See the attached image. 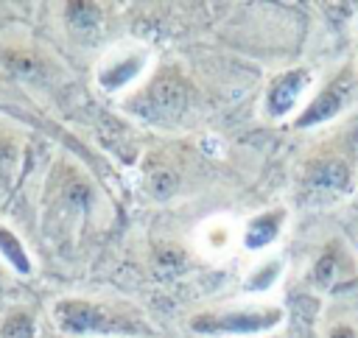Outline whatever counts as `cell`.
Listing matches in <instances>:
<instances>
[{
  "mask_svg": "<svg viewBox=\"0 0 358 338\" xmlns=\"http://www.w3.org/2000/svg\"><path fill=\"white\" fill-rule=\"evenodd\" d=\"M50 321L67 338H117L140 332L134 316L123 307L87 299V296H59L50 302Z\"/></svg>",
  "mask_w": 358,
  "mask_h": 338,
  "instance_id": "6da1fadb",
  "label": "cell"
},
{
  "mask_svg": "<svg viewBox=\"0 0 358 338\" xmlns=\"http://www.w3.org/2000/svg\"><path fill=\"white\" fill-rule=\"evenodd\" d=\"M185 98H187L185 81L173 70H159L143 89H137L126 101V109L145 120H168L171 115H179Z\"/></svg>",
  "mask_w": 358,
  "mask_h": 338,
  "instance_id": "7a4b0ae2",
  "label": "cell"
},
{
  "mask_svg": "<svg viewBox=\"0 0 358 338\" xmlns=\"http://www.w3.org/2000/svg\"><path fill=\"white\" fill-rule=\"evenodd\" d=\"M282 321L280 307L263 310H224V313H199L190 318V327L201 335H255L277 327Z\"/></svg>",
  "mask_w": 358,
  "mask_h": 338,
  "instance_id": "3957f363",
  "label": "cell"
},
{
  "mask_svg": "<svg viewBox=\"0 0 358 338\" xmlns=\"http://www.w3.org/2000/svg\"><path fill=\"white\" fill-rule=\"evenodd\" d=\"M28 165V134L6 112H0V215L3 204L14 196Z\"/></svg>",
  "mask_w": 358,
  "mask_h": 338,
  "instance_id": "277c9868",
  "label": "cell"
},
{
  "mask_svg": "<svg viewBox=\"0 0 358 338\" xmlns=\"http://www.w3.org/2000/svg\"><path fill=\"white\" fill-rule=\"evenodd\" d=\"M145 59H148V53L143 47H115L98 61L95 84L103 92H120L143 73Z\"/></svg>",
  "mask_w": 358,
  "mask_h": 338,
  "instance_id": "5b68a950",
  "label": "cell"
},
{
  "mask_svg": "<svg viewBox=\"0 0 358 338\" xmlns=\"http://www.w3.org/2000/svg\"><path fill=\"white\" fill-rule=\"evenodd\" d=\"M308 78H310V73L302 70V67L277 75V78L268 84V92H266V112H268L271 117H285V115L296 106L299 95L305 92Z\"/></svg>",
  "mask_w": 358,
  "mask_h": 338,
  "instance_id": "8992f818",
  "label": "cell"
},
{
  "mask_svg": "<svg viewBox=\"0 0 358 338\" xmlns=\"http://www.w3.org/2000/svg\"><path fill=\"white\" fill-rule=\"evenodd\" d=\"M0 263L17 277V279H28L34 277L36 271V263H34V254L25 243V237L17 232L14 223H8L3 215H0Z\"/></svg>",
  "mask_w": 358,
  "mask_h": 338,
  "instance_id": "52a82bcc",
  "label": "cell"
},
{
  "mask_svg": "<svg viewBox=\"0 0 358 338\" xmlns=\"http://www.w3.org/2000/svg\"><path fill=\"white\" fill-rule=\"evenodd\" d=\"M344 101H347V84L333 81L330 87H324V89L305 106V112L296 117V128H310V126H316V123H324V120L336 117V115L341 112Z\"/></svg>",
  "mask_w": 358,
  "mask_h": 338,
  "instance_id": "ba28073f",
  "label": "cell"
},
{
  "mask_svg": "<svg viewBox=\"0 0 358 338\" xmlns=\"http://www.w3.org/2000/svg\"><path fill=\"white\" fill-rule=\"evenodd\" d=\"M0 338H39V316L25 302L0 307Z\"/></svg>",
  "mask_w": 358,
  "mask_h": 338,
  "instance_id": "9c48e42d",
  "label": "cell"
},
{
  "mask_svg": "<svg viewBox=\"0 0 358 338\" xmlns=\"http://www.w3.org/2000/svg\"><path fill=\"white\" fill-rule=\"evenodd\" d=\"M62 22L73 36H92L103 22V6L90 0L62 3Z\"/></svg>",
  "mask_w": 358,
  "mask_h": 338,
  "instance_id": "30bf717a",
  "label": "cell"
},
{
  "mask_svg": "<svg viewBox=\"0 0 358 338\" xmlns=\"http://www.w3.org/2000/svg\"><path fill=\"white\" fill-rule=\"evenodd\" d=\"M282 221H285V210L282 207H274V210H266L260 215H255L246 229H243V246L249 251H260L266 249L268 243L277 240L280 229H282Z\"/></svg>",
  "mask_w": 358,
  "mask_h": 338,
  "instance_id": "8fae6325",
  "label": "cell"
},
{
  "mask_svg": "<svg viewBox=\"0 0 358 338\" xmlns=\"http://www.w3.org/2000/svg\"><path fill=\"white\" fill-rule=\"evenodd\" d=\"M313 182L316 184H324V187H344L347 184V168L336 159H327V162H319L313 168Z\"/></svg>",
  "mask_w": 358,
  "mask_h": 338,
  "instance_id": "7c38bea8",
  "label": "cell"
},
{
  "mask_svg": "<svg viewBox=\"0 0 358 338\" xmlns=\"http://www.w3.org/2000/svg\"><path fill=\"white\" fill-rule=\"evenodd\" d=\"M280 271H282V263L280 260H268V263H263L257 271H252L249 274V279H246V291H266V288H271V282L280 277Z\"/></svg>",
  "mask_w": 358,
  "mask_h": 338,
  "instance_id": "4fadbf2b",
  "label": "cell"
},
{
  "mask_svg": "<svg viewBox=\"0 0 358 338\" xmlns=\"http://www.w3.org/2000/svg\"><path fill=\"white\" fill-rule=\"evenodd\" d=\"M333 277H336V251L327 249V251L319 257V263L313 265V279H316L319 285H330Z\"/></svg>",
  "mask_w": 358,
  "mask_h": 338,
  "instance_id": "5bb4252c",
  "label": "cell"
},
{
  "mask_svg": "<svg viewBox=\"0 0 358 338\" xmlns=\"http://www.w3.org/2000/svg\"><path fill=\"white\" fill-rule=\"evenodd\" d=\"M173 184H176V179H173L168 170H157V173H151V179H148L151 193L159 196V198H168V193L173 190Z\"/></svg>",
  "mask_w": 358,
  "mask_h": 338,
  "instance_id": "9a60e30c",
  "label": "cell"
},
{
  "mask_svg": "<svg viewBox=\"0 0 358 338\" xmlns=\"http://www.w3.org/2000/svg\"><path fill=\"white\" fill-rule=\"evenodd\" d=\"M327 338H358V335H355V330H352L350 324H336Z\"/></svg>",
  "mask_w": 358,
  "mask_h": 338,
  "instance_id": "2e32d148",
  "label": "cell"
},
{
  "mask_svg": "<svg viewBox=\"0 0 358 338\" xmlns=\"http://www.w3.org/2000/svg\"><path fill=\"white\" fill-rule=\"evenodd\" d=\"M14 279H17V277H14V274L0 263V293H3V291L8 288V282H14Z\"/></svg>",
  "mask_w": 358,
  "mask_h": 338,
  "instance_id": "e0dca14e",
  "label": "cell"
}]
</instances>
